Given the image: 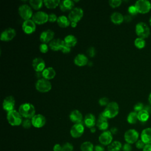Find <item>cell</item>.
Returning a JSON list of instances; mask_svg holds the SVG:
<instances>
[{
	"label": "cell",
	"mask_w": 151,
	"mask_h": 151,
	"mask_svg": "<svg viewBox=\"0 0 151 151\" xmlns=\"http://www.w3.org/2000/svg\"><path fill=\"white\" fill-rule=\"evenodd\" d=\"M137 116H138V120L139 121L142 122H145L149 118V113L147 110L143 109L142 110L137 113Z\"/></svg>",
	"instance_id": "31"
},
{
	"label": "cell",
	"mask_w": 151,
	"mask_h": 151,
	"mask_svg": "<svg viewBox=\"0 0 151 151\" xmlns=\"http://www.w3.org/2000/svg\"><path fill=\"white\" fill-rule=\"evenodd\" d=\"M84 123L86 127L88 128L93 127L96 124V118L92 113H88L85 116Z\"/></svg>",
	"instance_id": "25"
},
{
	"label": "cell",
	"mask_w": 151,
	"mask_h": 151,
	"mask_svg": "<svg viewBox=\"0 0 151 151\" xmlns=\"http://www.w3.org/2000/svg\"><path fill=\"white\" fill-rule=\"evenodd\" d=\"M42 77L44 78L49 80L54 78V77L56 75V72L52 67H49L45 68L42 71Z\"/></svg>",
	"instance_id": "26"
},
{
	"label": "cell",
	"mask_w": 151,
	"mask_h": 151,
	"mask_svg": "<svg viewBox=\"0 0 151 151\" xmlns=\"http://www.w3.org/2000/svg\"><path fill=\"white\" fill-rule=\"evenodd\" d=\"M63 53H65V54H67V53H69L71 51V47L67 46V45L64 44V45L63 46V48L61 49V50Z\"/></svg>",
	"instance_id": "48"
},
{
	"label": "cell",
	"mask_w": 151,
	"mask_h": 151,
	"mask_svg": "<svg viewBox=\"0 0 151 151\" xmlns=\"http://www.w3.org/2000/svg\"><path fill=\"white\" fill-rule=\"evenodd\" d=\"M32 124L36 128H41L43 127L46 123L45 117L41 114H35L31 119Z\"/></svg>",
	"instance_id": "16"
},
{
	"label": "cell",
	"mask_w": 151,
	"mask_h": 151,
	"mask_svg": "<svg viewBox=\"0 0 151 151\" xmlns=\"http://www.w3.org/2000/svg\"><path fill=\"white\" fill-rule=\"evenodd\" d=\"M122 2V1L121 0H110L109 1V5L113 8H116L119 6L121 5Z\"/></svg>",
	"instance_id": "39"
},
{
	"label": "cell",
	"mask_w": 151,
	"mask_h": 151,
	"mask_svg": "<svg viewBox=\"0 0 151 151\" xmlns=\"http://www.w3.org/2000/svg\"><path fill=\"white\" fill-rule=\"evenodd\" d=\"M83 10L79 7H75L70 11L68 18L70 22H78L83 17Z\"/></svg>",
	"instance_id": "9"
},
{
	"label": "cell",
	"mask_w": 151,
	"mask_h": 151,
	"mask_svg": "<svg viewBox=\"0 0 151 151\" xmlns=\"http://www.w3.org/2000/svg\"><path fill=\"white\" fill-rule=\"evenodd\" d=\"M138 120L137 113L136 111H131L127 117V121L130 124H135Z\"/></svg>",
	"instance_id": "33"
},
{
	"label": "cell",
	"mask_w": 151,
	"mask_h": 151,
	"mask_svg": "<svg viewBox=\"0 0 151 151\" xmlns=\"http://www.w3.org/2000/svg\"><path fill=\"white\" fill-rule=\"evenodd\" d=\"M22 126L25 129H29L32 124V122H31V119H25L22 121Z\"/></svg>",
	"instance_id": "37"
},
{
	"label": "cell",
	"mask_w": 151,
	"mask_h": 151,
	"mask_svg": "<svg viewBox=\"0 0 151 151\" xmlns=\"http://www.w3.org/2000/svg\"><path fill=\"white\" fill-rule=\"evenodd\" d=\"M134 45L136 47H137L139 49H142L143 48L145 47L146 45V41L145 39L140 37H137L134 40Z\"/></svg>",
	"instance_id": "36"
},
{
	"label": "cell",
	"mask_w": 151,
	"mask_h": 151,
	"mask_svg": "<svg viewBox=\"0 0 151 151\" xmlns=\"http://www.w3.org/2000/svg\"><path fill=\"white\" fill-rule=\"evenodd\" d=\"M139 137V134L137 130L133 129L127 130L124 135L125 141L129 144H133L136 143Z\"/></svg>",
	"instance_id": "8"
},
{
	"label": "cell",
	"mask_w": 151,
	"mask_h": 151,
	"mask_svg": "<svg viewBox=\"0 0 151 151\" xmlns=\"http://www.w3.org/2000/svg\"><path fill=\"white\" fill-rule=\"evenodd\" d=\"M64 41L65 45H67L70 47H72L76 45L77 42V40L74 35H68L66 37H65L64 39Z\"/></svg>",
	"instance_id": "29"
},
{
	"label": "cell",
	"mask_w": 151,
	"mask_h": 151,
	"mask_svg": "<svg viewBox=\"0 0 151 151\" xmlns=\"http://www.w3.org/2000/svg\"><path fill=\"white\" fill-rule=\"evenodd\" d=\"M18 111L22 117L31 119L35 114V107L29 103H22L20 105Z\"/></svg>",
	"instance_id": "1"
},
{
	"label": "cell",
	"mask_w": 151,
	"mask_h": 151,
	"mask_svg": "<svg viewBox=\"0 0 151 151\" xmlns=\"http://www.w3.org/2000/svg\"><path fill=\"white\" fill-rule=\"evenodd\" d=\"M65 43L64 40L60 38H55L53 39L49 43V47L51 50L53 51H58L61 50Z\"/></svg>",
	"instance_id": "20"
},
{
	"label": "cell",
	"mask_w": 151,
	"mask_h": 151,
	"mask_svg": "<svg viewBox=\"0 0 151 151\" xmlns=\"http://www.w3.org/2000/svg\"><path fill=\"white\" fill-rule=\"evenodd\" d=\"M119 111V104L115 101H111L108 104L107 106H106V108L103 111V113L106 118L111 119L114 118L118 114Z\"/></svg>",
	"instance_id": "2"
},
{
	"label": "cell",
	"mask_w": 151,
	"mask_h": 151,
	"mask_svg": "<svg viewBox=\"0 0 151 151\" xmlns=\"http://www.w3.org/2000/svg\"><path fill=\"white\" fill-rule=\"evenodd\" d=\"M145 145H146V144L141 139L138 140L136 142V147L139 149H143Z\"/></svg>",
	"instance_id": "45"
},
{
	"label": "cell",
	"mask_w": 151,
	"mask_h": 151,
	"mask_svg": "<svg viewBox=\"0 0 151 151\" xmlns=\"http://www.w3.org/2000/svg\"><path fill=\"white\" fill-rule=\"evenodd\" d=\"M148 100H149V102L150 103V104H151V93L149 94V97H148Z\"/></svg>",
	"instance_id": "57"
},
{
	"label": "cell",
	"mask_w": 151,
	"mask_h": 151,
	"mask_svg": "<svg viewBox=\"0 0 151 151\" xmlns=\"http://www.w3.org/2000/svg\"><path fill=\"white\" fill-rule=\"evenodd\" d=\"M32 66L36 72H42L45 69V63L42 58L36 57L32 61Z\"/></svg>",
	"instance_id": "18"
},
{
	"label": "cell",
	"mask_w": 151,
	"mask_h": 151,
	"mask_svg": "<svg viewBox=\"0 0 151 151\" xmlns=\"http://www.w3.org/2000/svg\"><path fill=\"white\" fill-rule=\"evenodd\" d=\"M81 151H93L94 146L90 142H84L80 146Z\"/></svg>",
	"instance_id": "35"
},
{
	"label": "cell",
	"mask_w": 151,
	"mask_h": 151,
	"mask_svg": "<svg viewBox=\"0 0 151 151\" xmlns=\"http://www.w3.org/2000/svg\"><path fill=\"white\" fill-rule=\"evenodd\" d=\"M149 24H150V25H151V16H150V18H149Z\"/></svg>",
	"instance_id": "58"
},
{
	"label": "cell",
	"mask_w": 151,
	"mask_h": 151,
	"mask_svg": "<svg viewBox=\"0 0 151 151\" xmlns=\"http://www.w3.org/2000/svg\"><path fill=\"white\" fill-rule=\"evenodd\" d=\"M111 21L115 24H120L124 21V16L119 12H114L110 16Z\"/></svg>",
	"instance_id": "27"
},
{
	"label": "cell",
	"mask_w": 151,
	"mask_h": 151,
	"mask_svg": "<svg viewBox=\"0 0 151 151\" xmlns=\"http://www.w3.org/2000/svg\"><path fill=\"white\" fill-rule=\"evenodd\" d=\"M40 50L42 53H46L48 51V46L47 44L42 43L40 45Z\"/></svg>",
	"instance_id": "43"
},
{
	"label": "cell",
	"mask_w": 151,
	"mask_h": 151,
	"mask_svg": "<svg viewBox=\"0 0 151 151\" xmlns=\"http://www.w3.org/2000/svg\"><path fill=\"white\" fill-rule=\"evenodd\" d=\"M109 103V99L106 97H101L99 100V103L101 106H107Z\"/></svg>",
	"instance_id": "40"
},
{
	"label": "cell",
	"mask_w": 151,
	"mask_h": 151,
	"mask_svg": "<svg viewBox=\"0 0 151 151\" xmlns=\"http://www.w3.org/2000/svg\"><path fill=\"white\" fill-rule=\"evenodd\" d=\"M35 88L37 90L42 93H46L49 91L51 88L52 85L50 81L44 78L38 79L35 83Z\"/></svg>",
	"instance_id": "5"
},
{
	"label": "cell",
	"mask_w": 151,
	"mask_h": 151,
	"mask_svg": "<svg viewBox=\"0 0 151 151\" xmlns=\"http://www.w3.org/2000/svg\"><path fill=\"white\" fill-rule=\"evenodd\" d=\"M57 22L58 25L61 28L68 27L70 24L71 22L68 17L65 15H61L58 17Z\"/></svg>",
	"instance_id": "28"
},
{
	"label": "cell",
	"mask_w": 151,
	"mask_h": 151,
	"mask_svg": "<svg viewBox=\"0 0 151 151\" xmlns=\"http://www.w3.org/2000/svg\"><path fill=\"white\" fill-rule=\"evenodd\" d=\"M95 151H104V148L101 145H96L94 147Z\"/></svg>",
	"instance_id": "50"
},
{
	"label": "cell",
	"mask_w": 151,
	"mask_h": 151,
	"mask_svg": "<svg viewBox=\"0 0 151 151\" xmlns=\"http://www.w3.org/2000/svg\"><path fill=\"white\" fill-rule=\"evenodd\" d=\"M22 28L25 34H31L35 31L36 24L31 19L25 20L22 23Z\"/></svg>",
	"instance_id": "11"
},
{
	"label": "cell",
	"mask_w": 151,
	"mask_h": 151,
	"mask_svg": "<svg viewBox=\"0 0 151 151\" xmlns=\"http://www.w3.org/2000/svg\"><path fill=\"white\" fill-rule=\"evenodd\" d=\"M71 121L75 124L81 123L83 120V115L80 111L77 110H73L69 116Z\"/></svg>",
	"instance_id": "24"
},
{
	"label": "cell",
	"mask_w": 151,
	"mask_h": 151,
	"mask_svg": "<svg viewBox=\"0 0 151 151\" xmlns=\"http://www.w3.org/2000/svg\"><path fill=\"white\" fill-rule=\"evenodd\" d=\"M15 101L14 97L12 96H9L6 97L4 99L3 103H2V107L4 110L9 112L14 110L15 107Z\"/></svg>",
	"instance_id": "15"
},
{
	"label": "cell",
	"mask_w": 151,
	"mask_h": 151,
	"mask_svg": "<svg viewBox=\"0 0 151 151\" xmlns=\"http://www.w3.org/2000/svg\"><path fill=\"white\" fill-rule=\"evenodd\" d=\"M22 116L20 114L18 111L13 110L8 112L6 115V119L8 123L14 126H19L22 123Z\"/></svg>",
	"instance_id": "3"
},
{
	"label": "cell",
	"mask_w": 151,
	"mask_h": 151,
	"mask_svg": "<svg viewBox=\"0 0 151 151\" xmlns=\"http://www.w3.org/2000/svg\"><path fill=\"white\" fill-rule=\"evenodd\" d=\"M110 132L112 133V134H114L117 133V131H118V129H117L116 127H112V128L110 129Z\"/></svg>",
	"instance_id": "53"
},
{
	"label": "cell",
	"mask_w": 151,
	"mask_h": 151,
	"mask_svg": "<svg viewBox=\"0 0 151 151\" xmlns=\"http://www.w3.org/2000/svg\"><path fill=\"white\" fill-rule=\"evenodd\" d=\"M143 151H151V144H146L143 149Z\"/></svg>",
	"instance_id": "52"
},
{
	"label": "cell",
	"mask_w": 151,
	"mask_h": 151,
	"mask_svg": "<svg viewBox=\"0 0 151 151\" xmlns=\"http://www.w3.org/2000/svg\"><path fill=\"white\" fill-rule=\"evenodd\" d=\"M54 37V32L51 29H46L42 31L40 35V40L42 43L50 42Z\"/></svg>",
	"instance_id": "17"
},
{
	"label": "cell",
	"mask_w": 151,
	"mask_h": 151,
	"mask_svg": "<svg viewBox=\"0 0 151 151\" xmlns=\"http://www.w3.org/2000/svg\"><path fill=\"white\" fill-rule=\"evenodd\" d=\"M74 2L71 0H63L60 1L59 6L61 11L63 12L71 11L74 8Z\"/></svg>",
	"instance_id": "21"
},
{
	"label": "cell",
	"mask_w": 151,
	"mask_h": 151,
	"mask_svg": "<svg viewBox=\"0 0 151 151\" xmlns=\"http://www.w3.org/2000/svg\"><path fill=\"white\" fill-rule=\"evenodd\" d=\"M140 139L146 145L151 144V127L144 129L140 134Z\"/></svg>",
	"instance_id": "22"
},
{
	"label": "cell",
	"mask_w": 151,
	"mask_h": 151,
	"mask_svg": "<svg viewBox=\"0 0 151 151\" xmlns=\"http://www.w3.org/2000/svg\"><path fill=\"white\" fill-rule=\"evenodd\" d=\"M71 27H73V28H74V27H76V26H77V22H71Z\"/></svg>",
	"instance_id": "55"
},
{
	"label": "cell",
	"mask_w": 151,
	"mask_h": 151,
	"mask_svg": "<svg viewBox=\"0 0 151 151\" xmlns=\"http://www.w3.org/2000/svg\"><path fill=\"white\" fill-rule=\"evenodd\" d=\"M84 131V127L82 123L74 124L71 128L70 134L74 138H78L82 136Z\"/></svg>",
	"instance_id": "12"
},
{
	"label": "cell",
	"mask_w": 151,
	"mask_h": 151,
	"mask_svg": "<svg viewBox=\"0 0 151 151\" xmlns=\"http://www.w3.org/2000/svg\"><path fill=\"white\" fill-rule=\"evenodd\" d=\"M61 150H62V146H61L60 144H55L53 147L54 151H61Z\"/></svg>",
	"instance_id": "49"
},
{
	"label": "cell",
	"mask_w": 151,
	"mask_h": 151,
	"mask_svg": "<svg viewBox=\"0 0 151 151\" xmlns=\"http://www.w3.org/2000/svg\"><path fill=\"white\" fill-rule=\"evenodd\" d=\"M122 149L123 151H132V147L129 143H124L122 147Z\"/></svg>",
	"instance_id": "47"
},
{
	"label": "cell",
	"mask_w": 151,
	"mask_h": 151,
	"mask_svg": "<svg viewBox=\"0 0 151 151\" xmlns=\"http://www.w3.org/2000/svg\"><path fill=\"white\" fill-rule=\"evenodd\" d=\"M113 140V135L110 131L106 130L104 131L99 137V142L104 146L109 145Z\"/></svg>",
	"instance_id": "13"
},
{
	"label": "cell",
	"mask_w": 151,
	"mask_h": 151,
	"mask_svg": "<svg viewBox=\"0 0 151 151\" xmlns=\"http://www.w3.org/2000/svg\"><path fill=\"white\" fill-rule=\"evenodd\" d=\"M58 19V17L54 13H51L48 15V21L51 22H54L55 21H57Z\"/></svg>",
	"instance_id": "46"
},
{
	"label": "cell",
	"mask_w": 151,
	"mask_h": 151,
	"mask_svg": "<svg viewBox=\"0 0 151 151\" xmlns=\"http://www.w3.org/2000/svg\"><path fill=\"white\" fill-rule=\"evenodd\" d=\"M134 5L138 13L146 14L151 9V3L148 0H137L136 1Z\"/></svg>",
	"instance_id": "7"
},
{
	"label": "cell",
	"mask_w": 151,
	"mask_h": 151,
	"mask_svg": "<svg viewBox=\"0 0 151 151\" xmlns=\"http://www.w3.org/2000/svg\"><path fill=\"white\" fill-rule=\"evenodd\" d=\"M73 146L70 143L67 142L62 146L61 151H73Z\"/></svg>",
	"instance_id": "38"
},
{
	"label": "cell",
	"mask_w": 151,
	"mask_h": 151,
	"mask_svg": "<svg viewBox=\"0 0 151 151\" xmlns=\"http://www.w3.org/2000/svg\"><path fill=\"white\" fill-rule=\"evenodd\" d=\"M32 19L36 24H44L48 21V15L42 11H39L33 14Z\"/></svg>",
	"instance_id": "10"
},
{
	"label": "cell",
	"mask_w": 151,
	"mask_h": 151,
	"mask_svg": "<svg viewBox=\"0 0 151 151\" xmlns=\"http://www.w3.org/2000/svg\"><path fill=\"white\" fill-rule=\"evenodd\" d=\"M96 126L100 130L104 131H106V130L109 127L107 118L105 117L103 112L101 113L99 116L98 120L96 122Z\"/></svg>",
	"instance_id": "19"
},
{
	"label": "cell",
	"mask_w": 151,
	"mask_h": 151,
	"mask_svg": "<svg viewBox=\"0 0 151 151\" xmlns=\"http://www.w3.org/2000/svg\"><path fill=\"white\" fill-rule=\"evenodd\" d=\"M16 35V31L12 28H8L4 30L0 37V39L3 41H9L12 40Z\"/></svg>",
	"instance_id": "14"
},
{
	"label": "cell",
	"mask_w": 151,
	"mask_h": 151,
	"mask_svg": "<svg viewBox=\"0 0 151 151\" xmlns=\"http://www.w3.org/2000/svg\"><path fill=\"white\" fill-rule=\"evenodd\" d=\"M87 53L88 54V55L90 57H94V55H96V50L94 47H89L88 48V50H87Z\"/></svg>",
	"instance_id": "44"
},
{
	"label": "cell",
	"mask_w": 151,
	"mask_h": 151,
	"mask_svg": "<svg viewBox=\"0 0 151 151\" xmlns=\"http://www.w3.org/2000/svg\"><path fill=\"white\" fill-rule=\"evenodd\" d=\"M90 132H91V133H94V132H96V129H95L94 127L90 128Z\"/></svg>",
	"instance_id": "56"
},
{
	"label": "cell",
	"mask_w": 151,
	"mask_h": 151,
	"mask_svg": "<svg viewBox=\"0 0 151 151\" xmlns=\"http://www.w3.org/2000/svg\"><path fill=\"white\" fill-rule=\"evenodd\" d=\"M18 13L20 17L25 20L29 19L32 17V10L31 7L27 4H22L18 8Z\"/></svg>",
	"instance_id": "6"
},
{
	"label": "cell",
	"mask_w": 151,
	"mask_h": 151,
	"mask_svg": "<svg viewBox=\"0 0 151 151\" xmlns=\"http://www.w3.org/2000/svg\"><path fill=\"white\" fill-rule=\"evenodd\" d=\"M135 31L139 37L143 39L147 38L150 34V28L144 22H139L136 25Z\"/></svg>",
	"instance_id": "4"
},
{
	"label": "cell",
	"mask_w": 151,
	"mask_h": 151,
	"mask_svg": "<svg viewBox=\"0 0 151 151\" xmlns=\"http://www.w3.org/2000/svg\"><path fill=\"white\" fill-rule=\"evenodd\" d=\"M44 1L42 0H30L29 1V4L31 8L35 10L40 9L42 6Z\"/></svg>",
	"instance_id": "34"
},
{
	"label": "cell",
	"mask_w": 151,
	"mask_h": 151,
	"mask_svg": "<svg viewBox=\"0 0 151 151\" xmlns=\"http://www.w3.org/2000/svg\"><path fill=\"white\" fill-rule=\"evenodd\" d=\"M60 1L59 0H44V4L45 6L49 9L55 8L58 5H59Z\"/></svg>",
	"instance_id": "32"
},
{
	"label": "cell",
	"mask_w": 151,
	"mask_h": 151,
	"mask_svg": "<svg viewBox=\"0 0 151 151\" xmlns=\"http://www.w3.org/2000/svg\"><path fill=\"white\" fill-rule=\"evenodd\" d=\"M132 15L130 14H127L124 16V21H125L126 22H129L132 20Z\"/></svg>",
	"instance_id": "51"
},
{
	"label": "cell",
	"mask_w": 151,
	"mask_h": 151,
	"mask_svg": "<svg viewBox=\"0 0 151 151\" xmlns=\"http://www.w3.org/2000/svg\"><path fill=\"white\" fill-rule=\"evenodd\" d=\"M128 12H129V14L131 15H134L138 13L137 10L134 5H130L129 6Z\"/></svg>",
	"instance_id": "42"
},
{
	"label": "cell",
	"mask_w": 151,
	"mask_h": 151,
	"mask_svg": "<svg viewBox=\"0 0 151 151\" xmlns=\"http://www.w3.org/2000/svg\"><path fill=\"white\" fill-rule=\"evenodd\" d=\"M74 63L77 66L82 67L88 64V58L84 54H78L75 57L74 59Z\"/></svg>",
	"instance_id": "23"
},
{
	"label": "cell",
	"mask_w": 151,
	"mask_h": 151,
	"mask_svg": "<svg viewBox=\"0 0 151 151\" xmlns=\"http://www.w3.org/2000/svg\"><path fill=\"white\" fill-rule=\"evenodd\" d=\"M122 148V145L119 141H114L108 146L107 151H120Z\"/></svg>",
	"instance_id": "30"
},
{
	"label": "cell",
	"mask_w": 151,
	"mask_h": 151,
	"mask_svg": "<svg viewBox=\"0 0 151 151\" xmlns=\"http://www.w3.org/2000/svg\"><path fill=\"white\" fill-rule=\"evenodd\" d=\"M36 76H37V77L39 78V79L43 78L42 72H36Z\"/></svg>",
	"instance_id": "54"
},
{
	"label": "cell",
	"mask_w": 151,
	"mask_h": 151,
	"mask_svg": "<svg viewBox=\"0 0 151 151\" xmlns=\"http://www.w3.org/2000/svg\"><path fill=\"white\" fill-rule=\"evenodd\" d=\"M144 107H145V106H144V105H143V104L142 103H141V102H138V103H137L134 106L133 108H134V111L138 113L139 111H140L142 110L143 109H144Z\"/></svg>",
	"instance_id": "41"
}]
</instances>
